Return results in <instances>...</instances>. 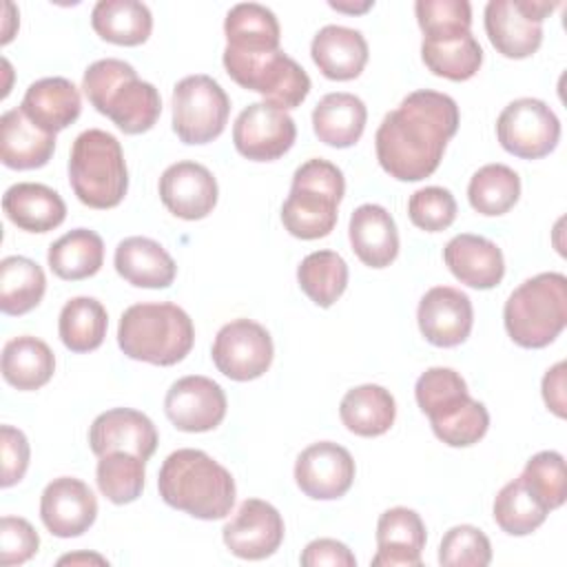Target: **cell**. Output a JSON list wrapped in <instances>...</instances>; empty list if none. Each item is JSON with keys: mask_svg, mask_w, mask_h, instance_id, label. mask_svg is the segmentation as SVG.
<instances>
[{"mask_svg": "<svg viewBox=\"0 0 567 567\" xmlns=\"http://www.w3.org/2000/svg\"><path fill=\"white\" fill-rule=\"evenodd\" d=\"M456 102L439 91L419 89L401 100L377 128L374 148L381 168L399 182L430 177L458 131Z\"/></svg>", "mask_w": 567, "mask_h": 567, "instance_id": "6da1fadb", "label": "cell"}, {"mask_svg": "<svg viewBox=\"0 0 567 567\" xmlns=\"http://www.w3.org/2000/svg\"><path fill=\"white\" fill-rule=\"evenodd\" d=\"M157 489L166 505L202 520H217L235 505V478L202 450L182 447L166 456L157 474Z\"/></svg>", "mask_w": 567, "mask_h": 567, "instance_id": "7a4b0ae2", "label": "cell"}, {"mask_svg": "<svg viewBox=\"0 0 567 567\" xmlns=\"http://www.w3.org/2000/svg\"><path fill=\"white\" fill-rule=\"evenodd\" d=\"M82 89L97 113L106 115L126 135L155 126L162 113L159 91L137 78L135 69L117 58L93 62L82 78Z\"/></svg>", "mask_w": 567, "mask_h": 567, "instance_id": "3957f363", "label": "cell"}, {"mask_svg": "<svg viewBox=\"0 0 567 567\" xmlns=\"http://www.w3.org/2000/svg\"><path fill=\"white\" fill-rule=\"evenodd\" d=\"M414 396L427 414L432 432L450 447L478 443L489 427L487 408L472 399L465 379L452 368H430L414 385Z\"/></svg>", "mask_w": 567, "mask_h": 567, "instance_id": "277c9868", "label": "cell"}, {"mask_svg": "<svg viewBox=\"0 0 567 567\" xmlns=\"http://www.w3.org/2000/svg\"><path fill=\"white\" fill-rule=\"evenodd\" d=\"M193 343V321L177 303H133L120 317L117 346L128 359L175 365L190 352Z\"/></svg>", "mask_w": 567, "mask_h": 567, "instance_id": "5b68a950", "label": "cell"}, {"mask_svg": "<svg viewBox=\"0 0 567 567\" xmlns=\"http://www.w3.org/2000/svg\"><path fill=\"white\" fill-rule=\"evenodd\" d=\"M503 323L509 339L520 348L549 346L567 326V277L540 272L525 279L507 297Z\"/></svg>", "mask_w": 567, "mask_h": 567, "instance_id": "8992f818", "label": "cell"}, {"mask_svg": "<svg viewBox=\"0 0 567 567\" xmlns=\"http://www.w3.org/2000/svg\"><path fill=\"white\" fill-rule=\"evenodd\" d=\"M346 179L337 164L312 157L292 173L290 193L281 206L284 228L297 239H319L337 226V206L343 199Z\"/></svg>", "mask_w": 567, "mask_h": 567, "instance_id": "52a82bcc", "label": "cell"}, {"mask_svg": "<svg viewBox=\"0 0 567 567\" xmlns=\"http://www.w3.org/2000/svg\"><path fill=\"white\" fill-rule=\"evenodd\" d=\"M69 184L84 206L115 208L128 190V171L117 137L102 128L82 131L71 146Z\"/></svg>", "mask_w": 567, "mask_h": 567, "instance_id": "ba28073f", "label": "cell"}, {"mask_svg": "<svg viewBox=\"0 0 567 567\" xmlns=\"http://www.w3.org/2000/svg\"><path fill=\"white\" fill-rule=\"evenodd\" d=\"M221 62L239 86L264 95V102L281 111L297 109L310 93L308 73L281 49L241 53L226 47Z\"/></svg>", "mask_w": 567, "mask_h": 567, "instance_id": "9c48e42d", "label": "cell"}, {"mask_svg": "<svg viewBox=\"0 0 567 567\" xmlns=\"http://www.w3.org/2000/svg\"><path fill=\"white\" fill-rule=\"evenodd\" d=\"M230 100L217 80L197 73L173 89V131L184 144H208L226 128Z\"/></svg>", "mask_w": 567, "mask_h": 567, "instance_id": "30bf717a", "label": "cell"}, {"mask_svg": "<svg viewBox=\"0 0 567 567\" xmlns=\"http://www.w3.org/2000/svg\"><path fill=\"white\" fill-rule=\"evenodd\" d=\"M556 7V2L538 0H489L485 4V33L501 55L529 58L543 42V20Z\"/></svg>", "mask_w": 567, "mask_h": 567, "instance_id": "8fae6325", "label": "cell"}, {"mask_svg": "<svg viewBox=\"0 0 567 567\" xmlns=\"http://www.w3.org/2000/svg\"><path fill=\"white\" fill-rule=\"evenodd\" d=\"M501 146L520 159H540L549 155L560 140V120L536 97L509 102L496 120Z\"/></svg>", "mask_w": 567, "mask_h": 567, "instance_id": "7c38bea8", "label": "cell"}, {"mask_svg": "<svg viewBox=\"0 0 567 567\" xmlns=\"http://www.w3.org/2000/svg\"><path fill=\"white\" fill-rule=\"evenodd\" d=\"M272 354L268 330L252 319H233L221 326L210 350L215 368L233 381L259 379L270 368Z\"/></svg>", "mask_w": 567, "mask_h": 567, "instance_id": "4fadbf2b", "label": "cell"}, {"mask_svg": "<svg viewBox=\"0 0 567 567\" xmlns=\"http://www.w3.org/2000/svg\"><path fill=\"white\" fill-rule=\"evenodd\" d=\"M297 137L295 120L268 104H248L233 124V144L239 155L252 162H272L290 151Z\"/></svg>", "mask_w": 567, "mask_h": 567, "instance_id": "5bb4252c", "label": "cell"}, {"mask_svg": "<svg viewBox=\"0 0 567 567\" xmlns=\"http://www.w3.org/2000/svg\"><path fill=\"white\" fill-rule=\"evenodd\" d=\"M226 394L221 385L202 374L177 379L164 399L168 421L182 432H210L226 416Z\"/></svg>", "mask_w": 567, "mask_h": 567, "instance_id": "9a60e30c", "label": "cell"}, {"mask_svg": "<svg viewBox=\"0 0 567 567\" xmlns=\"http://www.w3.org/2000/svg\"><path fill=\"white\" fill-rule=\"evenodd\" d=\"M284 532V518L277 507L261 498H246L224 525L221 538L237 558L261 560L279 549Z\"/></svg>", "mask_w": 567, "mask_h": 567, "instance_id": "2e32d148", "label": "cell"}, {"mask_svg": "<svg viewBox=\"0 0 567 567\" xmlns=\"http://www.w3.org/2000/svg\"><path fill=\"white\" fill-rule=\"evenodd\" d=\"M297 487L315 501L341 498L354 481L352 454L332 441L308 445L295 463Z\"/></svg>", "mask_w": 567, "mask_h": 567, "instance_id": "e0dca14e", "label": "cell"}, {"mask_svg": "<svg viewBox=\"0 0 567 567\" xmlns=\"http://www.w3.org/2000/svg\"><path fill=\"white\" fill-rule=\"evenodd\" d=\"M416 321L425 341L439 348H454L472 332V301L458 288L434 286L421 297Z\"/></svg>", "mask_w": 567, "mask_h": 567, "instance_id": "ac0fdd59", "label": "cell"}, {"mask_svg": "<svg viewBox=\"0 0 567 567\" xmlns=\"http://www.w3.org/2000/svg\"><path fill=\"white\" fill-rule=\"evenodd\" d=\"M97 516V501L91 487L73 476L53 478L40 496V518L58 538L82 536Z\"/></svg>", "mask_w": 567, "mask_h": 567, "instance_id": "d6986e66", "label": "cell"}, {"mask_svg": "<svg viewBox=\"0 0 567 567\" xmlns=\"http://www.w3.org/2000/svg\"><path fill=\"white\" fill-rule=\"evenodd\" d=\"M217 179L197 162L171 164L159 177V199L179 219H204L217 204Z\"/></svg>", "mask_w": 567, "mask_h": 567, "instance_id": "ffe728a7", "label": "cell"}, {"mask_svg": "<svg viewBox=\"0 0 567 567\" xmlns=\"http://www.w3.org/2000/svg\"><path fill=\"white\" fill-rule=\"evenodd\" d=\"M157 430L153 421L133 408H113L95 416L89 430V445L95 456L109 452H131L148 461L157 450Z\"/></svg>", "mask_w": 567, "mask_h": 567, "instance_id": "44dd1931", "label": "cell"}, {"mask_svg": "<svg viewBox=\"0 0 567 567\" xmlns=\"http://www.w3.org/2000/svg\"><path fill=\"white\" fill-rule=\"evenodd\" d=\"M425 547V525L410 507H390L377 520V554L372 567H419Z\"/></svg>", "mask_w": 567, "mask_h": 567, "instance_id": "7402d4cb", "label": "cell"}, {"mask_svg": "<svg viewBox=\"0 0 567 567\" xmlns=\"http://www.w3.org/2000/svg\"><path fill=\"white\" fill-rule=\"evenodd\" d=\"M443 259L450 272L465 286L489 290L501 284L505 275V259L501 248L487 237L461 233L443 248Z\"/></svg>", "mask_w": 567, "mask_h": 567, "instance_id": "603a6c76", "label": "cell"}, {"mask_svg": "<svg viewBox=\"0 0 567 567\" xmlns=\"http://www.w3.org/2000/svg\"><path fill=\"white\" fill-rule=\"evenodd\" d=\"M310 55L328 80L346 82L361 75L370 53L361 31L341 24H326L312 38Z\"/></svg>", "mask_w": 567, "mask_h": 567, "instance_id": "cb8c5ba5", "label": "cell"}, {"mask_svg": "<svg viewBox=\"0 0 567 567\" xmlns=\"http://www.w3.org/2000/svg\"><path fill=\"white\" fill-rule=\"evenodd\" d=\"M20 109L35 126L55 135L80 117L82 100L71 80L53 75L29 84Z\"/></svg>", "mask_w": 567, "mask_h": 567, "instance_id": "d4e9b609", "label": "cell"}, {"mask_svg": "<svg viewBox=\"0 0 567 567\" xmlns=\"http://www.w3.org/2000/svg\"><path fill=\"white\" fill-rule=\"evenodd\" d=\"M348 237L354 255L370 268H385L399 255V233L392 215L379 204H361L350 215Z\"/></svg>", "mask_w": 567, "mask_h": 567, "instance_id": "484cf974", "label": "cell"}, {"mask_svg": "<svg viewBox=\"0 0 567 567\" xmlns=\"http://www.w3.org/2000/svg\"><path fill=\"white\" fill-rule=\"evenodd\" d=\"M55 151V135L35 126L24 111L11 109L0 117V159L16 171L42 168Z\"/></svg>", "mask_w": 567, "mask_h": 567, "instance_id": "4316f807", "label": "cell"}, {"mask_svg": "<svg viewBox=\"0 0 567 567\" xmlns=\"http://www.w3.org/2000/svg\"><path fill=\"white\" fill-rule=\"evenodd\" d=\"M2 210L11 224L27 233H49L66 217V204L60 193L35 182L9 186L2 195Z\"/></svg>", "mask_w": 567, "mask_h": 567, "instance_id": "83f0119b", "label": "cell"}, {"mask_svg": "<svg viewBox=\"0 0 567 567\" xmlns=\"http://www.w3.org/2000/svg\"><path fill=\"white\" fill-rule=\"evenodd\" d=\"M113 264L117 275L137 288H168L177 275V266L166 248L155 239L137 235L117 244Z\"/></svg>", "mask_w": 567, "mask_h": 567, "instance_id": "f1b7e54d", "label": "cell"}, {"mask_svg": "<svg viewBox=\"0 0 567 567\" xmlns=\"http://www.w3.org/2000/svg\"><path fill=\"white\" fill-rule=\"evenodd\" d=\"M368 109L354 93H328L312 111V128L319 142L332 148H348L363 135Z\"/></svg>", "mask_w": 567, "mask_h": 567, "instance_id": "f546056e", "label": "cell"}, {"mask_svg": "<svg viewBox=\"0 0 567 567\" xmlns=\"http://www.w3.org/2000/svg\"><path fill=\"white\" fill-rule=\"evenodd\" d=\"M343 425L357 436H381L385 434L396 416V403L390 390L377 383H365L348 390L339 405Z\"/></svg>", "mask_w": 567, "mask_h": 567, "instance_id": "4dcf8cb0", "label": "cell"}, {"mask_svg": "<svg viewBox=\"0 0 567 567\" xmlns=\"http://www.w3.org/2000/svg\"><path fill=\"white\" fill-rule=\"evenodd\" d=\"M423 64L439 78L463 82L476 75L483 64V49L472 35L465 33H447L423 38L421 42Z\"/></svg>", "mask_w": 567, "mask_h": 567, "instance_id": "1f68e13d", "label": "cell"}, {"mask_svg": "<svg viewBox=\"0 0 567 567\" xmlns=\"http://www.w3.org/2000/svg\"><path fill=\"white\" fill-rule=\"evenodd\" d=\"M226 47L241 53H264L277 51L281 40V29L277 16L257 2L235 4L224 20Z\"/></svg>", "mask_w": 567, "mask_h": 567, "instance_id": "d6a6232c", "label": "cell"}, {"mask_svg": "<svg viewBox=\"0 0 567 567\" xmlns=\"http://www.w3.org/2000/svg\"><path fill=\"white\" fill-rule=\"evenodd\" d=\"M91 27L106 42L137 47L144 44L153 31V16L151 9L137 0H100L91 11Z\"/></svg>", "mask_w": 567, "mask_h": 567, "instance_id": "836d02e7", "label": "cell"}, {"mask_svg": "<svg viewBox=\"0 0 567 567\" xmlns=\"http://www.w3.org/2000/svg\"><path fill=\"white\" fill-rule=\"evenodd\" d=\"M55 357L51 348L31 334L13 337L2 348V377L18 390H38L51 381Z\"/></svg>", "mask_w": 567, "mask_h": 567, "instance_id": "e575fe53", "label": "cell"}, {"mask_svg": "<svg viewBox=\"0 0 567 567\" xmlns=\"http://www.w3.org/2000/svg\"><path fill=\"white\" fill-rule=\"evenodd\" d=\"M49 268L64 281L93 277L104 264V241L95 230L75 228L49 246Z\"/></svg>", "mask_w": 567, "mask_h": 567, "instance_id": "d590c367", "label": "cell"}, {"mask_svg": "<svg viewBox=\"0 0 567 567\" xmlns=\"http://www.w3.org/2000/svg\"><path fill=\"white\" fill-rule=\"evenodd\" d=\"M44 290V270L33 259L11 255L0 261V310L4 315H27L42 301Z\"/></svg>", "mask_w": 567, "mask_h": 567, "instance_id": "8d00e7d4", "label": "cell"}, {"mask_svg": "<svg viewBox=\"0 0 567 567\" xmlns=\"http://www.w3.org/2000/svg\"><path fill=\"white\" fill-rule=\"evenodd\" d=\"M106 308L93 297H73L60 310L58 332L71 352L97 350L106 337Z\"/></svg>", "mask_w": 567, "mask_h": 567, "instance_id": "74e56055", "label": "cell"}, {"mask_svg": "<svg viewBox=\"0 0 567 567\" xmlns=\"http://www.w3.org/2000/svg\"><path fill=\"white\" fill-rule=\"evenodd\" d=\"M520 197V177L514 168L505 164H485L481 166L467 186L470 206L485 215L498 217L505 215Z\"/></svg>", "mask_w": 567, "mask_h": 567, "instance_id": "f35d334b", "label": "cell"}, {"mask_svg": "<svg viewBox=\"0 0 567 567\" xmlns=\"http://www.w3.org/2000/svg\"><path fill=\"white\" fill-rule=\"evenodd\" d=\"M299 288L319 308H330L348 286V264L334 250H315L297 268Z\"/></svg>", "mask_w": 567, "mask_h": 567, "instance_id": "ab89813d", "label": "cell"}, {"mask_svg": "<svg viewBox=\"0 0 567 567\" xmlns=\"http://www.w3.org/2000/svg\"><path fill=\"white\" fill-rule=\"evenodd\" d=\"M496 525L509 536H527L538 529L549 509L532 494L525 481L518 476L501 487L492 507Z\"/></svg>", "mask_w": 567, "mask_h": 567, "instance_id": "60d3db41", "label": "cell"}, {"mask_svg": "<svg viewBox=\"0 0 567 567\" xmlns=\"http://www.w3.org/2000/svg\"><path fill=\"white\" fill-rule=\"evenodd\" d=\"M144 458L131 452H109L100 456L95 481L100 492L115 505H126L140 498L144 489Z\"/></svg>", "mask_w": 567, "mask_h": 567, "instance_id": "b9f144b4", "label": "cell"}, {"mask_svg": "<svg viewBox=\"0 0 567 567\" xmlns=\"http://www.w3.org/2000/svg\"><path fill=\"white\" fill-rule=\"evenodd\" d=\"M532 494L551 512L558 509L567 498V478H565V458L560 452L543 450L534 454L520 474Z\"/></svg>", "mask_w": 567, "mask_h": 567, "instance_id": "7bdbcfd3", "label": "cell"}, {"mask_svg": "<svg viewBox=\"0 0 567 567\" xmlns=\"http://www.w3.org/2000/svg\"><path fill=\"white\" fill-rule=\"evenodd\" d=\"M443 567H485L492 563L489 538L474 525H456L445 532L439 545Z\"/></svg>", "mask_w": 567, "mask_h": 567, "instance_id": "ee69618b", "label": "cell"}, {"mask_svg": "<svg viewBox=\"0 0 567 567\" xmlns=\"http://www.w3.org/2000/svg\"><path fill=\"white\" fill-rule=\"evenodd\" d=\"M408 215L416 228L439 233L450 228L456 219V199L443 186H425L410 195Z\"/></svg>", "mask_w": 567, "mask_h": 567, "instance_id": "f6af8a7d", "label": "cell"}, {"mask_svg": "<svg viewBox=\"0 0 567 567\" xmlns=\"http://www.w3.org/2000/svg\"><path fill=\"white\" fill-rule=\"evenodd\" d=\"M414 11L423 38L465 33L472 27V7L467 0H419Z\"/></svg>", "mask_w": 567, "mask_h": 567, "instance_id": "bcb514c9", "label": "cell"}, {"mask_svg": "<svg viewBox=\"0 0 567 567\" xmlns=\"http://www.w3.org/2000/svg\"><path fill=\"white\" fill-rule=\"evenodd\" d=\"M40 536L33 525L20 516H2L0 520V563L4 567L22 565L35 556Z\"/></svg>", "mask_w": 567, "mask_h": 567, "instance_id": "7dc6e473", "label": "cell"}, {"mask_svg": "<svg viewBox=\"0 0 567 567\" xmlns=\"http://www.w3.org/2000/svg\"><path fill=\"white\" fill-rule=\"evenodd\" d=\"M29 441L22 430L13 425L0 427V458H2V476L0 485L11 487L22 481L27 467H29Z\"/></svg>", "mask_w": 567, "mask_h": 567, "instance_id": "c3c4849f", "label": "cell"}, {"mask_svg": "<svg viewBox=\"0 0 567 567\" xmlns=\"http://www.w3.org/2000/svg\"><path fill=\"white\" fill-rule=\"evenodd\" d=\"M301 565L303 567H321V565H332V567H354L357 558L348 549V545L334 540V538H317L306 545L301 551Z\"/></svg>", "mask_w": 567, "mask_h": 567, "instance_id": "681fc988", "label": "cell"}, {"mask_svg": "<svg viewBox=\"0 0 567 567\" xmlns=\"http://www.w3.org/2000/svg\"><path fill=\"white\" fill-rule=\"evenodd\" d=\"M565 361H558L543 377V399L545 405L560 419H565Z\"/></svg>", "mask_w": 567, "mask_h": 567, "instance_id": "f907efd6", "label": "cell"}, {"mask_svg": "<svg viewBox=\"0 0 567 567\" xmlns=\"http://www.w3.org/2000/svg\"><path fill=\"white\" fill-rule=\"evenodd\" d=\"M66 563H71V565H78V563H97V565H106V558H102V556H97V554H69V556H62V558L58 560V565H66Z\"/></svg>", "mask_w": 567, "mask_h": 567, "instance_id": "816d5d0a", "label": "cell"}, {"mask_svg": "<svg viewBox=\"0 0 567 567\" xmlns=\"http://www.w3.org/2000/svg\"><path fill=\"white\" fill-rule=\"evenodd\" d=\"M374 2H361V4H346V2H330V7L332 9H337V11H348V13H363V11H368L370 7H372Z\"/></svg>", "mask_w": 567, "mask_h": 567, "instance_id": "f5cc1de1", "label": "cell"}]
</instances>
